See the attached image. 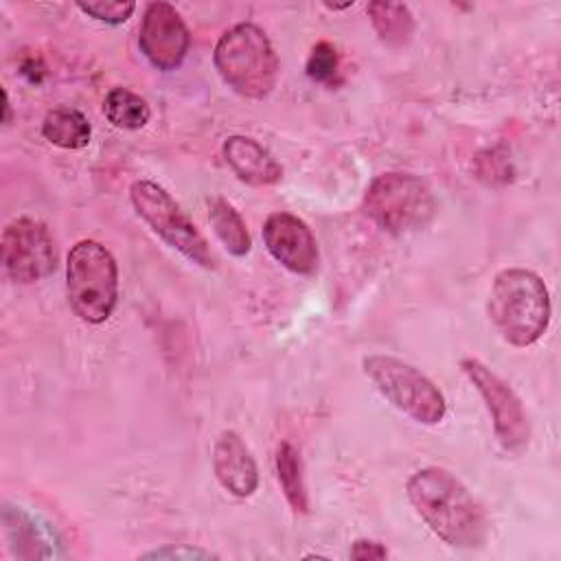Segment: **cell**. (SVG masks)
Masks as SVG:
<instances>
[{"label":"cell","instance_id":"cell-1","mask_svg":"<svg viewBox=\"0 0 561 561\" xmlns=\"http://www.w3.org/2000/svg\"><path fill=\"white\" fill-rule=\"evenodd\" d=\"M408 500L427 528L454 548H480L489 519L467 486L447 469L425 467L410 476Z\"/></svg>","mask_w":561,"mask_h":561},{"label":"cell","instance_id":"cell-2","mask_svg":"<svg viewBox=\"0 0 561 561\" xmlns=\"http://www.w3.org/2000/svg\"><path fill=\"white\" fill-rule=\"evenodd\" d=\"M550 294L539 274L524 267L502 270L489 294V318L504 342L535 344L550 324Z\"/></svg>","mask_w":561,"mask_h":561},{"label":"cell","instance_id":"cell-3","mask_svg":"<svg viewBox=\"0 0 561 561\" xmlns=\"http://www.w3.org/2000/svg\"><path fill=\"white\" fill-rule=\"evenodd\" d=\"M219 77L245 99H265L278 79V55L252 22H241L224 31L213 55Z\"/></svg>","mask_w":561,"mask_h":561},{"label":"cell","instance_id":"cell-4","mask_svg":"<svg viewBox=\"0 0 561 561\" xmlns=\"http://www.w3.org/2000/svg\"><path fill=\"white\" fill-rule=\"evenodd\" d=\"M66 291L83 322L101 324L112 316L118 300V267L103 243L83 239L72 245L66 261Z\"/></svg>","mask_w":561,"mask_h":561},{"label":"cell","instance_id":"cell-5","mask_svg":"<svg viewBox=\"0 0 561 561\" xmlns=\"http://www.w3.org/2000/svg\"><path fill=\"white\" fill-rule=\"evenodd\" d=\"M364 213L381 230L403 234L427 226L436 213V197L427 182L412 173L377 175L364 195Z\"/></svg>","mask_w":561,"mask_h":561},{"label":"cell","instance_id":"cell-6","mask_svg":"<svg viewBox=\"0 0 561 561\" xmlns=\"http://www.w3.org/2000/svg\"><path fill=\"white\" fill-rule=\"evenodd\" d=\"M364 373L377 390L403 414L423 425H436L445 419L447 403L438 386L412 364L392 355H368L362 362Z\"/></svg>","mask_w":561,"mask_h":561},{"label":"cell","instance_id":"cell-7","mask_svg":"<svg viewBox=\"0 0 561 561\" xmlns=\"http://www.w3.org/2000/svg\"><path fill=\"white\" fill-rule=\"evenodd\" d=\"M129 199L138 217L173 250H178L191 263L215 270V254L197 230V226L186 217L180 204L156 182L136 180L129 188Z\"/></svg>","mask_w":561,"mask_h":561},{"label":"cell","instance_id":"cell-8","mask_svg":"<svg viewBox=\"0 0 561 561\" xmlns=\"http://www.w3.org/2000/svg\"><path fill=\"white\" fill-rule=\"evenodd\" d=\"M460 368L482 397L502 449L506 454H522L530 443V423L515 390L480 359L465 357Z\"/></svg>","mask_w":561,"mask_h":561},{"label":"cell","instance_id":"cell-9","mask_svg":"<svg viewBox=\"0 0 561 561\" xmlns=\"http://www.w3.org/2000/svg\"><path fill=\"white\" fill-rule=\"evenodd\" d=\"M2 263L11 280L31 285L55 272L57 252L48 228L31 217L11 221L2 232Z\"/></svg>","mask_w":561,"mask_h":561},{"label":"cell","instance_id":"cell-10","mask_svg":"<svg viewBox=\"0 0 561 561\" xmlns=\"http://www.w3.org/2000/svg\"><path fill=\"white\" fill-rule=\"evenodd\" d=\"M138 46L147 61L158 70H173L184 61L191 35L175 7L169 2L147 4L138 31Z\"/></svg>","mask_w":561,"mask_h":561},{"label":"cell","instance_id":"cell-11","mask_svg":"<svg viewBox=\"0 0 561 561\" xmlns=\"http://www.w3.org/2000/svg\"><path fill=\"white\" fill-rule=\"evenodd\" d=\"M267 252L294 274H313L318 267V243L311 228L291 213H272L263 224Z\"/></svg>","mask_w":561,"mask_h":561},{"label":"cell","instance_id":"cell-12","mask_svg":"<svg viewBox=\"0 0 561 561\" xmlns=\"http://www.w3.org/2000/svg\"><path fill=\"white\" fill-rule=\"evenodd\" d=\"M213 471L219 484L234 497H250L259 486V469L243 438L226 430L213 447Z\"/></svg>","mask_w":561,"mask_h":561},{"label":"cell","instance_id":"cell-13","mask_svg":"<svg viewBox=\"0 0 561 561\" xmlns=\"http://www.w3.org/2000/svg\"><path fill=\"white\" fill-rule=\"evenodd\" d=\"M2 526L7 537V548L15 559H55L59 541L55 533L37 515L28 513L24 506L4 504Z\"/></svg>","mask_w":561,"mask_h":561},{"label":"cell","instance_id":"cell-14","mask_svg":"<svg viewBox=\"0 0 561 561\" xmlns=\"http://www.w3.org/2000/svg\"><path fill=\"white\" fill-rule=\"evenodd\" d=\"M221 151L234 175L250 186H270L283 178V167L254 138L228 136Z\"/></svg>","mask_w":561,"mask_h":561},{"label":"cell","instance_id":"cell-15","mask_svg":"<svg viewBox=\"0 0 561 561\" xmlns=\"http://www.w3.org/2000/svg\"><path fill=\"white\" fill-rule=\"evenodd\" d=\"M92 127L88 118L68 105L50 110L42 121V136L61 149H81L90 142Z\"/></svg>","mask_w":561,"mask_h":561},{"label":"cell","instance_id":"cell-16","mask_svg":"<svg viewBox=\"0 0 561 561\" xmlns=\"http://www.w3.org/2000/svg\"><path fill=\"white\" fill-rule=\"evenodd\" d=\"M368 18L379 39L392 48H401L412 39L414 18L408 4L401 2H370Z\"/></svg>","mask_w":561,"mask_h":561},{"label":"cell","instance_id":"cell-17","mask_svg":"<svg viewBox=\"0 0 561 561\" xmlns=\"http://www.w3.org/2000/svg\"><path fill=\"white\" fill-rule=\"evenodd\" d=\"M208 221L217 234V239L224 243V248L234 256H245L252 248V239L248 232L245 221L234 210V206L221 197H215L208 202Z\"/></svg>","mask_w":561,"mask_h":561},{"label":"cell","instance_id":"cell-18","mask_svg":"<svg viewBox=\"0 0 561 561\" xmlns=\"http://www.w3.org/2000/svg\"><path fill=\"white\" fill-rule=\"evenodd\" d=\"M276 476L291 511L307 513L309 495H307L305 476H302V460L298 449L291 443H280L276 449Z\"/></svg>","mask_w":561,"mask_h":561},{"label":"cell","instance_id":"cell-19","mask_svg":"<svg viewBox=\"0 0 561 561\" xmlns=\"http://www.w3.org/2000/svg\"><path fill=\"white\" fill-rule=\"evenodd\" d=\"M105 118L118 129H140L149 123L147 101L129 88H112L103 99Z\"/></svg>","mask_w":561,"mask_h":561},{"label":"cell","instance_id":"cell-20","mask_svg":"<svg viewBox=\"0 0 561 561\" xmlns=\"http://www.w3.org/2000/svg\"><path fill=\"white\" fill-rule=\"evenodd\" d=\"M340 68V57L333 44L329 42H318L307 59V77L318 81V83H331L337 75Z\"/></svg>","mask_w":561,"mask_h":561},{"label":"cell","instance_id":"cell-21","mask_svg":"<svg viewBox=\"0 0 561 561\" xmlns=\"http://www.w3.org/2000/svg\"><path fill=\"white\" fill-rule=\"evenodd\" d=\"M85 15L105 22V24H123L136 9L134 2H79L77 4Z\"/></svg>","mask_w":561,"mask_h":561},{"label":"cell","instance_id":"cell-22","mask_svg":"<svg viewBox=\"0 0 561 561\" xmlns=\"http://www.w3.org/2000/svg\"><path fill=\"white\" fill-rule=\"evenodd\" d=\"M142 559H182V561H195V559H217L213 552L191 546H164L156 548L142 554Z\"/></svg>","mask_w":561,"mask_h":561},{"label":"cell","instance_id":"cell-23","mask_svg":"<svg viewBox=\"0 0 561 561\" xmlns=\"http://www.w3.org/2000/svg\"><path fill=\"white\" fill-rule=\"evenodd\" d=\"M351 559H362V561H370V559H386L388 557V550L379 543V541H373V539H357L353 541L351 550H348Z\"/></svg>","mask_w":561,"mask_h":561},{"label":"cell","instance_id":"cell-24","mask_svg":"<svg viewBox=\"0 0 561 561\" xmlns=\"http://www.w3.org/2000/svg\"><path fill=\"white\" fill-rule=\"evenodd\" d=\"M2 101H4V118H2V123L9 125V123H11V103H9L7 90H2Z\"/></svg>","mask_w":561,"mask_h":561}]
</instances>
